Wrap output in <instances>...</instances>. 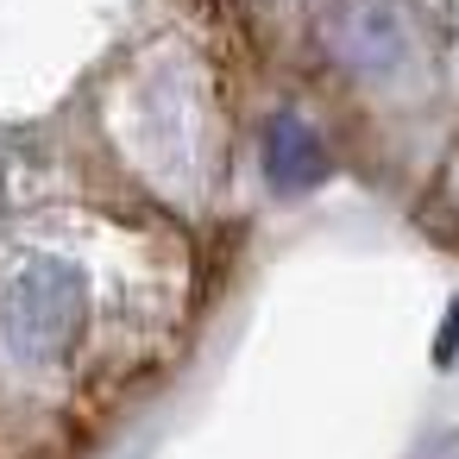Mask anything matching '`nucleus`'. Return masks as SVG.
Instances as JSON below:
<instances>
[{
  "label": "nucleus",
  "mask_w": 459,
  "mask_h": 459,
  "mask_svg": "<svg viewBox=\"0 0 459 459\" xmlns=\"http://www.w3.org/2000/svg\"><path fill=\"white\" fill-rule=\"evenodd\" d=\"M264 177L277 183V189H315L321 177H327V145H321V133L308 126V120H296V114H277L271 126H264Z\"/></svg>",
  "instance_id": "3"
},
{
  "label": "nucleus",
  "mask_w": 459,
  "mask_h": 459,
  "mask_svg": "<svg viewBox=\"0 0 459 459\" xmlns=\"http://www.w3.org/2000/svg\"><path fill=\"white\" fill-rule=\"evenodd\" d=\"M440 195H446V208L459 214V152L446 158V170H440Z\"/></svg>",
  "instance_id": "5"
},
{
  "label": "nucleus",
  "mask_w": 459,
  "mask_h": 459,
  "mask_svg": "<svg viewBox=\"0 0 459 459\" xmlns=\"http://www.w3.org/2000/svg\"><path fill=\"white\" fill-rule=\"evenodd\" d=\"M133 264L101 246L26 239L0 252V377L20 390H64L114 359L139 327Z\"/></svg>",
  "instance_id": "1"
},
{
  "label": "nucleus",
  "mask_w": 459,
  "mask_h": 459,
  "mask_svg": "<svg viewBox=\"0 0 459 459\" xmlns=\"http://www.w3.org/2000/svg\"><path fill=\"white\" fill-rule=\"evenodd\" d=\"M321 39H327L333 64H346L365 82L396 76L409 64V51H415L409 13L396 7V0H333L327 20H321Z\"/></svg>",
  "instance_id": "2"
},
{
  "label": "nucleus",
  "mask_w": 459,
  "mask_h": 459,
  "mask_svg": "<svg viewBox=\"0 0 459 459\" xmlns=\"http://www.w3.org/2000/svg\"><path fill=\"white\" fill-rule=\"evenodd\" d=\"M459 359V302L446 308V327H440V340H434V365H453Z\"/></svg>",
  "instance_id": "4"
}]
</instances>
